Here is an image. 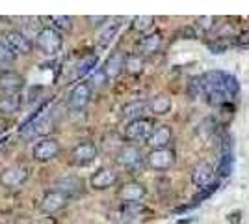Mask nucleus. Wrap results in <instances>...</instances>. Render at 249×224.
Returning a JSON list of instances; mask_svg holds the SVG:
<instances>
[{
    "mask_svg": "<svg viewBox=\"0 0 249 224\" xmlns=\"http://www.w3.org/2000/svg\"><path fill=\"white\" fill-rule=\"evenodd\" d=\"M199 82L203 88V96L214 107H225L232 101V97L238 96L240 84L236 77L225 71H208L199 77Z\"/></svg>",
    "mask_w": 249,
    "mask_h": 224,
    "instance_id": "obj_1",
    "label": "nucleus"
},
{
    "mask_svg": "<svg viewBox=\"0 0 249 224\" xmlns=\"http://www.w3.org/2000/svg\"><path fill=\"white\" fill-rule=\"evenodd\" d=\"M54 118L52 116H39L28 120L21 127V137L24 140H34V139H47L54 129Z\"/></svg>",
    "mask_w": 249,
    "mask_h": 224,
    "instance_id": "obj_2",
    "label": "nucleus"
},
{
    "mask_svg": "<svg viewBox=\"0 0 249 224\" xmlns=\"http://www.w3.org/2000/svg\"><path fill=\"white\" fill-rule=\"evenodd\" d=\"M36 47L41 53L54 56L62 51L63 47V38L58 30H54L52 26H43L39 28V32L36 34Z\"/></svg>",
    "mask_w": 249,
    "mask_h": 224,
    "instance_id": "obj_3",
    "label": "nucleus"
},
{
    "mask_svg": "<svg viewBox=\"0 0 249 224\" xmlns=\"http://www.w3.org/2000/svg\"><path fill=\"white\" fill-rule=\"evenodd\" d=\"M155 129V122L151 118H140L124 125V139L130 142H147Z\"/></svg>",
    "mask_w": 249,
    "mask_h": 224,
    "instance_id": "obj_4",
    "label": "nucleus"
},
{
    "mask_svg": "<svg viewBox=\"0 0 249 224\" xmlns=\"http://www.w3.org/2000/svg\"><path fill=\"white\" fill-rule=\"evenodd\" d=\"M62 151V144L54 137H47L36 142V146L32 148V157L37 163H51L54 161Z\"/></svg>",
    "mask_w": 249,
    "mask_h": 224,
    "instance_id": "obj_5",
    "label": "nucleus"
},
{
    "mask_svg": "<svg viewBox=\"0 0 249 224\" xmlns=\"http://www.w3.org/2000/svg\"><path fill=\"white\" fill-rule=\"evenodd\" d=\"M30 172L22 164H15V166H8L0 172V185L4 189H19L24 183L28 182Z\"/></svg>",
    "mask_w": 249,
    "mask_h": 224,
    "instance_id": "obj_6",
    "label": "nucleus"
},
{
    "mask_svg": "<svg viewBox=\"0 0 249 224\" xmlns=\"http://www.w3.org/2000/svg\"><path fill=\"white\" fill-rule=\"evenodd\" d=\"M4 43H6L17 56L32 54L34 47H36V43L32 41L24 32H21V30H8V32L4 34Z\"/></svg>",
    "mask_w": 249,
    "mask_h": 224,
    "instance_id": "obj_7",
    "label": "nucleus"
},
{
    "mask_svg": "<svg viewBox=\"0 0 249 224\" xmlns=\"http://www.w3.org/2000/svg\"><path fill=\"white\" fill-rule=\"evenodd\" d=\"M147 164L149 168H153L156 172H164L169 170L173 164H175V151L171 148L166 149H151L147 153Z\"/></svg>",
    "mask_w": 249,
    "mask_h": 224,
    "instance_id": "obj_8",
    "label": "nucleus"
},
{
    "mask_svg": "<svg viewBox=\"0 0 249 224\" xmlns=\"http://www.w3.org/2000/svg\"><path fill=\"white\" fill-rule=\"evenodd\" d=\"M67 204H69V196L67 194L52 189V191H47L43 194L41 202H39V209L45 215H54L58 213V211H62Z\"/></svg>",
    "mask_w": 249,
    "mask_h": 224,
    "instance_id": "obj_9",
    "label": "nucleus"
},
{
    "mask_svg": "<svg viewBox=\"0 0 249 224\" xmlns=\"http://www.w3.org/2000/svg\"><path fill=\"white\" fill-rule=\"evenodd\" d=\"M99 157V148L93 142H80L71 149V163L74 166H88Z\"/></svg>",
    "mask_w": 249,
    "mask_h": 224,
    "instance_id": "obj_10",
    "label": "nucleus"
},
{
    "mask_svg": "<svg viewBox=\"0 0 249 224\" xmlns=\"http://www.w3.org/2000/svg\"><path fill=\"white\" fill-rule=\"evenodd\" d=\"M24 88V77L17 71L0 73V94L2 96H19Z\"/></svg>",
    "mask_w": 249,
    "mask_h": 224,
    "instance_id": "obj_11",
    "label": "nucleus"
},
{
    "mask_svg": "<svg viewBox=\"0 0 249 224\" xmlns=\"http://www.w3.org/2000/svg\"><path fill=\"white\" fill-rule=\"evenodd\" d=\"M117 182H119L117 172L114 168H106V166L95 170L91 174V178H89V185H91V189H95V191H106V189L114 187Z\"/></svg>",
    "mask_w": 249,
    "mask_h": 224,
    "instance_id": "obj_12",
    "label": "nucleus"
},
{
    "mask_svg": "<svg viewBox=\"0 0 249 224\" xmlns=\"http://www.w3.org/2000/svg\"><path fill=\"white\" fill-rule=\"evenodd\" d=\"M91 86L88 82H78L69 94V107L73 110H84L91 101Z\"/></svg>",
    "mask_w": 249,
    "mask_h": 224,
    "instance_id": "obj_13",
    "label": "nucleus"
},
{
    "mask_svg": "<svg viewBox=\"0 0 249 224\" xmlns=\"http://www.w3.org/2000/svg\"><path fill=\"white\" fill-rule=\"evenodd\" d=\"M147 189L140 182H128L124 183L123 187L117 191L119 200H123V204H138L145 198Z\"/></svg>",
    "mask_w": 249,
    "mask_h": 224,
    "instance_id": "obj_14",
    "label": "nucleus"
},
{
    "mask_svg": "<svg viewBox=\"0 0 249 224\" xmlns=\"http://www.w3.org/2000/svg\"><path fill=\"white\" fill-rule=\"evenodd\" d=\"M54 189H56V191H62L63 194H67V196L71 198V196H74V194L82 192L84 182H82V178H80V176H76V174H69V176H62L60 180H56Z\"/></svg>",
    "mask_w": 249,
    "mask_h": 224,
    "instance_id": "obj_15",
    "label": "nucleus"
},
{
    "mask_svg": "<svg viewBox=\"0 0 249 224\" xmlns=\"http://www.w3.org/2000/svg\"><path fill=\"white\" fill-rule=\"evenodd\" d=\"M214 180V168L208 164V163H197L194 168H192V183L199 187V189H205L208 185H212Z\"/></svg>",
    "mask_w": 249,
    "mask_h": 224,
    "instance_id": "obj_16",
    "label": "nucleus"
},
{
    "mask_svg": "<svg viewBox=\"0 0 249 224\" xmlns=\"http://www.w3.org/2000/svg\"><path fill=\"white\" fill-rule=\"evenodd\" d=\"M117 163L123 168H136V166L142 164V151H140V148L132 146V144L123 146L117 153Z\"/></svg>",
    "mask_w": 249,
    "mask_h": 224,
    "instance_id": "obj_17",
    "label": "nucleus"
},
{
    "mask_svg": "<svg viewBox=\"0 0 249 224\" xmlns=\"http://www.w3.org/2000/svg\"><path fill=\"white\" fill-rule=\"evenodd\" d=\"M171 140H173L171 127L169 125H160V127H156L153 131V135H151V139L147 140V144L151 146V149H166L169 148Z\"/></svg>",
    "mask_w": 249,
    "mask_h": 224,
    "instance_id": "obj_18",
    "label": "nucleus"
},
{
    "mask_svg": "<svg viewBox=\"0 0 249 224\" xmlns=\"http://www.w3.org/2000/svg\"><path fill=\"white\" fill-rule=\"evenodd\" d=\"M104 73L108 77V81H112V79H117L121 71H124V54L119 53V51H115L108 56V60H106V64H104Z\"/></svg>",
    "mask_w": 249,
    "mask_h": 224,
    "instance_id": "obj_19",
    "label": "nucleus"
},
{
    "mask_svg": "<svg viewBox=\"0 0 249 224\" xmlns=\"http://www.w3.org/2000/svg\"><path fill=\"white\" fill-rule=\"evenodd\" d=\"M147 110H149V103L147 101H132V103H126L121 110V116L126 122H134V120H140V118H145Z\"/></svg>",
    "mask_w": 249,
    "mask_h": 224,
    "instance_id": "obj_20",
    "label": "nucleus"
},
{
    "mask_svg": "<svg viewBox=\"0 0 249 224\" xmlns=\"http://www.w3.org/2000/svg\"><path fill=\"white\" fill-rule=\"evenodd\" d=\"M162 41H164V38H162V34L160 32H153V34H147L143 36L142 40H140V51H142V56L143 54H155L160 51V47H162Z\"/></svg>",
    "mask_w": 249,
    "mask_h": 224,
    "instance_id": "obj_21",
    "label": "nucleus"
},
{
    "mask_svg": "<svg viewBox=\"0 0 249 224\" xmlns=\"http://www.w3.org/2000/svg\"><path fill=\"white\" fill-rule=\"evenodd\" d=\"M145 67V58L138 53H130L124 56V71L128 75H140Z\"/></svg>",
    "mask_w": 249,
    "mask_h": 224,
    "instance_id": "obj_22",
    "label": "nucleus"
},
{
    "mask_svg": "<svg viewBox=\"0 0 249 224\" xmlns=\"http://www.w3.org/2000/svg\"><path fill=\"white\" fill-rule=\"evenodd\" d=\"M149 110H151L155 116H164V114H167V112L171 110V99L167 96H164V94L153 97V99L149 101Z\"/></svg>",
    "mask_w": 249,
    "mask_h": 224,
    "instance_id": "obj_23",
    "label": "nucleus"
},
{
    "mask_svg": "<svg viewBox=\"0 0 249 224\" xmlns=\"http://www.w3.org/2000/svg\"><path fill=\"white\" fill-rule=\"evenodd\" d=\"M21 107L19 96H0V116H11Z\"/></svg>",
    "mask_w": 249,
    "mask_h": 224,
    "instance_id": "obj_24",
    "label": "nucleus"
},
{
    "mask_svg": "<svg viewBox=\"0 0 249 224\" xmlns=\"http://www.w3.org/2000/svg\"><path fill=\"white\" fill-rule=\"evenodd\" d=\"M49 21H51L52 28L58 30L60 34L73 30V17H69V15H52L49 17Z\"/></svg>",
    "mask_w": 249,
    "mask_h": 224,
    "instance_id": "obj_25",
    "label": "nucleus"
},
{
    "mask_svg": "<svg viewBox=\"0 0 249 224\" xmlns=\"http://www.w3.org/2000/svg\"><path fill=\"white\" fill-rule=\"evenodd\" d=\"M97 62H99L97 54H88V56H84L82 60L78 62V65H76V77H84V75H88V73H93V67L97 65Z\"/></svg>",
    "mask_w": 249,
    "mask_h": 224,
    "instance_id": "obj_26",
    "label": "nucleus"
},
{
    "mask_svg": "<svg viewBox=\"0 0 249 224\" xmlns=\"http://www.w3.org/2000/svg\"><path fill=\"white\" fill-rule=\"evenodd\" d=\"M153 24H155V17H151V15H138L132 19V30L140 34H145L147 30H151L153 28Z\"/></svg>",
    "mask_w": 249,
    "mask_h": 224,
    "instance_id": "obj_27",
    "label": "nucleus"
},
{
    "mask_svg": "<svg viewBox=\"0 0 249 224\" xmlns=\"http://www.w3.org/2000/svg\"><path fill=\"white\" fill-rule=\"evenodd\" d=\"M121 213L128 219H136L140 217L142 213H145V205H142V202L138 204H123L121 205Z\"/></svg>",
    "mask_w": 249,
    "mask_h": 224,
    "instance_id": "obj_28",
    "label": "nucleus"
},
{
    "mask_svg": "<svg viewBox=\"0 0 249 224\" xmlns=\"http://www.w3.org/2000/svg\"><path fill=\"white\" fill-rule=\"evenodd\" d=\"M231 172H232V153H223L218 164V174L221 178H227Z\"/></svg>",
    "mask_w": 249,
    "mask_h": 224,
    "instance_id": "obj_29",
    "label": "nucleus"
},
{
    "mask_svg": "<svg viewBox=\"0 0 249 224\" xmlns=\"http://www.w3.org/2000/svg\"><path fill=\"white\" fill-rule=\"evenodd\" d=\"M108 82V77L104 73V69H95L93 73L89 75V81H88V84L91 86V90H97V88H103L104 84Z\"/></svg>",
    "mask_w": 249,
    "mask_h": 224,
    "instance_id": "obj_30",
    "label": "nucleus"
},
{
    "mask_svg": "<svg viewBox=\"0 0 249 224\" xmlns=\"http://www.w3.org/2000/svg\"><path fill=\"white\" fill-rule=\"evenodd\" d=\"M15 60H17V54L13 53L4 41H0V65L13 64Z\"/></svg>",
    "mask_w": 249,
    "mask_h": 224,
    "instance_id": "obj_31",
    "label": "nucleus"
},
{
    "mask_svg": "<svg viewBox=\"0 0 249 224\" xmlns=\"http://www.w3.org/2000/svg\"><path fill=\"white\" fill-rule=\"evenodd\" d=\"M117 30H119V22H114L112 26H108L106 30H104L103 34H101V40H99V45L101 47H106L108 43L112 41L115 38V34H117Z\"/></svg>",
    "mask_w": 249,
    "mask_h": 224,
    "instance_id": "obj_32",
    "label": "nucleus"
},
{
    "mask_svg": "<svg viewBox=\"0 0 249 224\" xmlns=\"http://www.w3.org/2000/svg\"><path fill=\"white\" fill-rule=\"evenodd\" d=\"M218 187H219V183L214 182L212 185H208V187H205V189H201V192H199L197 196L194 198V205H197L201 200H207V198L210 196V194H212V192H216V189H218Z\"/></svg>",
    "mask_w": 249,
    "mask_h": 224,
    "instance_id": "obj_33",
    "label": "nucleus"
},
{
    "mask_svg": "<svg viewBox=\"0 0 249 224\" xmlns=\"http://www.w3.org/2000/svg\"><path fill=\"white\" fill-rule=\"evenodd\" d=\"M216 17H199L197 19V26L199 28H203L205 32H208V30H212L214 28V24H216Z\"/></svg>",
    "mask_w": 249,
    "mask_h": 224,
    "instance_id": "obj_34",
    "label": "nucleus"
},
{
    "mask_svg": "<svg viewBox=\"0 0 249 224\" xmlns=\"http://www.w3.org/2000/svg\"><path fill=\"white\" fill-rule=\"evenodd\" d=\"M8 129H10V122H8L6 118L0 116V135H4V133H6Z\"/></svg>",
    "mask_w": 249,
    "mask_h": 224,
    "instance_id": "obj_35",
    "label": "nucleus"
},
{
    "mask_svg": "<svg viewBox=\"0 0 249 224\" xmlns=\"http://www.w3.org/2000/svg\"><path fill=\"white\" fill-rule=\"evenodd\" d=\"M88 21L91 22V24H101L103 21H108L106 17H88Z\"/></svg>",
    "mask_w": 249,
    "mask_h": 224,
    "instance_id": "obj_36",
    "label": "nucleus"
}]
</instances>
